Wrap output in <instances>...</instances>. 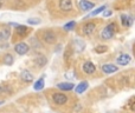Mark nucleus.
<instances>
[{"label": "nucleus", "instance_id": "obj_1", "mask_svg": "<svg viewBox=\"0 0 135 113\" xmlns=\"http://www.w3.org/2000/svg\"><path fill=\"white\" fill-rule=\"evenodd\" d=\"M115 27H116V25H115L114 23L109 24V25L102 31V33H101L103 39H110V38H113V35H114V33H115Z\"/></svg>", "mask_w": 135, "mask_h": 113}, {"label": "nucleus", "instance_id": "obj_2", "mask_svg": "<svg viewBox=\"0 0 135 113\" xmlns=\"http://www.w3.org/2000/svg\"><path fill=\"white\" fill-rule=\"evenodd\" d=\"M52 100L56 105H64L68 101V97L63 93H54L52 94Z\"/></svg>", "mask_w": 135, "mask_h": 113}, {"label": "nucleus", "instance_id": "obj_3", "mask_svg": "<svg viewBox=\"0 0 135 113\" xmlns=\"http://www.w3.org/2000/svg\"><path fill=\"white\" fill-rule=\"evenodd\" d=\"M14 51L18 54H20V56H24V54H26L28 52V46L25 42H19V44H17L14 46Z\"/></svg>", "mask_w": 135, "mask_h": 113}, {"label": "nucleus", "instance_id": "obj_4", "mask_svg": "<svg viewBox=\"0 0 135 113\" xmlns=\"http://www.w3.org/2000/svg\"><path fill=\"white\" fill-rule=\"evenodd\" d=\"M132 58L131 56H128V54H120L119 58H117L116 62L119 65H122V66H126V65H128L129 62H131Z\"/></svg>", "mask_w": 135, "mask_h": 113}, {"label": "nucleus", "instance_id": "obj_5", "mask_svg": "<svg viewBox=\"0 0 135 113\" xmlns=\"http://www.w3.org/2000/svg\"><path fill=\"white\" fill-rule=\"evenodd\" d=\"M83 71H84V73H86V74H93L94 72L96 71V67L91 61H86L83 64Z\"/></svg>", "mask_w": 135, "mask_h": 113}, {"label": "nucleus", "instance_id": "obj_6", "mask_svg": "<svg viewBox=\"0 0 135 113\" xmlns=\"http://www.w3.org/2000/svg\"><path fill=\"white\" fill-rule=\"evenodd\" d=\"M20 78H21V80H24L25 83H31V81L33 80L32 73H31L30 71H27V69H24V71H21Z\"/></svg>", "mask_w": 135, "mask_h": 113}, {"label": "nucleus", "instance_id": "obj_7", "mask_svg": "<svg viewBox=\"0 0 135 113\" xmlns=\"http://www.w3.org/2000/svg\"><path fill=\"white\" fill-rule=\"evenodd\" d=\"M102 71H103V73H105V74L114 73V72L117 71V66H115V65H113V64H105L102 66Z\"/></svg>", "mask_w": 135, "mask_h": 113}, {"label": "nucleus", "instance_id": "obj_8", "mask_svg": "<svg viewBox=\"0 0 135 113\" xmlns=\"http://www.w3.org/2000/svg\"><path fill=\"white\" fill-rule=\"evenodd\" d=\"M79 6H81V8L83 9V11H90V9L94 8L95 4H94V2L88 1V0H81V2H79Z\"/></svg>", "mask_w": 135, "mask_h": 113}, {"label": "nucleus", "instance_id": "obj_9", "mask_svg": "<svg viewBox=\"0 0 135 113\" xmlns=\"http://www.w3.org/2000/svg\"><path fill=\"white\" fill-rule=\"evenodd\" d=\"M43 39L46 42H49V44H52V42H55V40H56V35L54 34V32L46 31V32L43 34Z\"/></svg>", "mask_w": 135, "mask_h": 113}, {"label": "nucleus", "instance_id": "obj_10", "mask_svg": "<svg viewBox=\"0 0 135 113\" xmlns=\"http://www.w3.org/2000/svg\"><path fill=\"white\" fill-rule=\"evenodd\" d=\"M95 27H96V25H95L94 23H88L86 25H84V26H83V32H84V34L90 35L91 33L95 31Z\"/></svg>", "mask_w": 135, "mask_h": 113}, {"label": "nucleus", "instance_id": "obj_11", "mask_svg": "<svg viewBox=\"0 0 135 113\" xmlns=\"http://www.w3.org/2000/svg\"><path fill=\"white\" fill-rule=\"evenodd\" d=\"M59 7H61L62 11H70L72 7V4H71V0H61L59 1Z\"/></svg>", "mask_w": 135, "mask_h": 113}, {"label": "nucleus", "instance_id": "obj_12", "mask_svg": "<svg viewBox=\"0 0 135 113\" xmlns=\"http://www.w3.org/2000/svg\"><path fill=\"white\" fill-rule=\"evenodd\" d=\"M88 86H89V84L86 83V81H82L81 84H78V85L76 86L75 91H76L77 94H82V93H83L84 91H85L86 88H88Z\"/></svg>", "mask_w": 135, "mask_h": 113}, {"label": "nucleus", "instance_id": "obj_13", "mask_svg": "<svg viewBox=\"0 0 135 113\" xmlns=\"http://www.w3.org/2000/svg\"><path fill=\"white\" fill-rule=\"evenodd\" d=\"M57 86H58V88L62 91H71V90H74V87H75V85L72 83H61Z\"/></svg>", "mask_w": 135, "mask_h": 113}, {"label": "nucleus", "instance_id": "obj_14", "mask_svg": "<svg viewBox=\"0 0 135 113\" xmlns=\"http://www.w3.org/2000/svg\"><path fill=\"white\" fill-rule=\"evenodd\" d=\"M121 20H122V25L126 26V27H129V26H132V24H133V18L126 15V14H122L121 15Z\"/></svg>", "mask_w": 135, "mask_h": 113}, {"label": "nucleus", "instance_id": "obj_15", "mask_svg": "<svg viewBox=\"0 0 135 113\" xmlns=\"http://www.w3.org/2000/svg\"><path fill=\"white\" fill-rule=\"evenodd\" d=\"M35 61H36V64H37V66L43 67V66H45V65H46L47 60H46V58H45L44 56H39V57L36 58Z\"/></svg>", "mask_w": 135, "mask_h": 113}, {"label": "nucleus", "instance_id": "obj_16", "mask_svg": "<svg viewBox=\"0 0 135 113\" xmlns=\"http://www.w3.org/2000/svg\"><path fill=\"white\" fill-rule=\"evenodd\" d=\"M44 85H45V83H44V78H42V79H39V80L36 81L35 85H33V88H35L36 91L43 90V88H44Z\"/></svg>", "mask_w": 135, "mask_h": 113}, {"label": "nucleus", "instance_id": "obj_17", "mask_svg": "<svg viewBox=\"0 0 135 113\" xmlns=\"http://www.w3.org/2000/svg\"><path fill=\"white\" fill-rule=\"evenodd\" d=\"M13 61H14V59H13L12 54H6V56L4 57V60H2V62H4L5 65H8V66L13 64Z\"/></svg>", "mask_w": 135, "mask_h": 113}, {"label": "nucleus", "instance_id": "obj_18", "mask_svg": "<svg viewBox=\"0 0 135 113\" xmlns=\"http://www.w3.org/2000/svg\"><path fill=\"white\" fill-rule=\"evenodd\" d=\"M17 33H18L19 35H24L26 32H27V27L24 25H17V28H16Z\"/></svg>", "mask_w": 135, "mask_h": 113}, {"label": "nucleus", "instance_id": "obj_19", "mask_svg": "<svg viewBox=\"0 0 135 113\" xmlns=\"http://www.w3.org/2000/svg\"><path fill=\"white\" fill-rule=\"evenodd\" d=\"M105 9V6H101V7H98L97 9H95V11H93L90 14H89V17H95V15H97V14H100L101 12H103Z\"/></svg>", "mask_w": 135, "mask_h": 113}, {"label": "nucleus", "instance_id": "obj_20", "mask_svg": "<svg viewBox=\"0 0 135 113\" xmlns=\"http://www.w3.org/2000/svg\"><path fill=\"white\" fill-rule=\"evenodd\" d=\"M75 25H76V23H75V21H70V23H68L66 25H64V30H65V31H71L72 28L75 27Z\"/></svg>", "mask_w": 135, "mask_h": 113}, {"label": "nucleus", "instance_id": "obj_21", "mask_svg": "<svg viewBox=\"0 0 135 113\" xmlns=\"http://www.w3.org/2000/svg\"><path fill=\"white\" fill-rule=\"evenodd\" d=\"M27 23L30 24V25H38V24H40V20L39 19H28Z\"/></svg>", "mask_w": 135, "mask_h": 113}, {"label": "nucleus", "instance_id": "obj_22", "mask_svg": "<svg viewBox=\"0 0 135 113\" xmlns=\"http://www.w3.org/2000/svg\"><path fill=\"white\" fill-rule=\"evenodd\" d=\"M103 14H104V17H109V15H112V12L110 11H104L103 12Z\"/></svg>", "mask_w": 135, "mask_h": 113}, {"label": "nucleus", "instance_id": "obj_23", "mask_svg": "<svg viewBox=\"0 0 135 113\" xmlns=\"http://www.w3.org/2000/svg\"><path fill=\"white\" fill-rule=\"evenodd\" d=\"M2 4H4V0H0V7H2Z\"/></svg>", "mask_w": 135, "mask_h": 113}, {"label": "nucleus", "instance_id": "obj_24", "mask_svg": "<svg viewBox=\"0 0 135 113\" xmlns=\"http://www.w3.org/2000/svg\"><path fill=\"white\" fill-rule=\"evenodd\" d=\"M1 104H2V101H0V105H1Z\"/></svg>", "mask_w": 135, "mask_h": 113}]
</instances>
